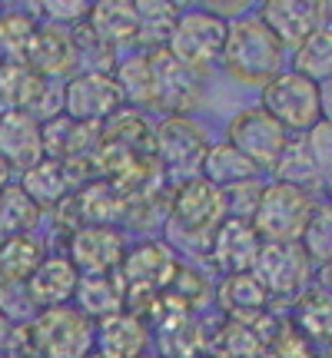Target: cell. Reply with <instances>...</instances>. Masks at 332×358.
<instances>
[{"mask_svg": "<svg viewBox=\"0 0 332 358\" xmlns=\"http://www.w3.org/2000/svg\"><path fill=\"white\" fill-rule=\"evenodd\" d=\"M226 222L223 196L206 179H186L170 196L166 209V245L186 249V252H209L216 229Z\"/></svg>", "mask_w": 332, "mask_h": 358, "instance_id": "obj_1", "label": "cell"}, {"mask_svg": "<svg viewBox=\"0 0 332 358\" xmlns=\"http://www.w3.org/2000/svg\"><path fill=\"white\" fill-rule=\"evenodd\" d=\"M282 57H286V50L259 24V17H240V20L226 24V40H223L219 60L226 66V73L233 80H240L243 87H266L272 77H279Z\"/></svg>", "mask_w": 332, "mask_h": 358, "instance_id": "obj_2", "label": "cell"}, {"mask_svg": "<svg viewBox=\"0 0 332 358\" xmlns=\"http://www.w3.org/2000/svg\"><path fill=\"white\" fill-rule=\"evenodd\" d=\"M286 133H306L326 120V103H322V87L312 80L299 77L293 70H282L263 87V103H259Z\"/></svg>", "mask_w": 332, "mask_h": 358, "instance_id": "obj_3", "label": "cell"}, {"mask_svg": "<svg viewBox=\"0 0 332 358\" xmlns=\"http://www.w3.org/2000/svg\"><path fill=\"white\" fill-rule=\"evenodd\" d=\"M213 143L206 140V129L193 116H166L153 127V159L163 169V176L179 182L200 176L206 150Z\"/></svg>", "mask_w": 332, "mask_h": 358, "instance_id": "obj_4", "label": "cell"}, {"mask_svg": "<svg viewBox=\"0 0 332 358\" xmlns=\"http://www.w3.org/2000/svg\"><path fill=\"white\" fill-rule=\"evenodd\" d=\"M177 266V256L163 239H143V243L123 252L120 266H116V279L123 285V295H127L130 306L143 308L153 295L166 292Z\"/></svg>", "mask_w": 332, "mask_h": 358, "instance_id": "obj_5", "label": "cell"}, {"mask_svg": "<svg viewBox=\"0 0 332 358\" xmlns=\"http://www.w3.org/2000/svg\"><path fill=\"white\" fill-rule=\"evenodd\" d=\"M312 206H316V199L309 192L276 179V182L263 186V196H259V206H256L249 226L263 243H299Z\"/></svg>", "mask_w": 332, "mask_h": 358, "instance_id": "obj_6", "label": "cell"}, {"mask_svg": "<svg viewBox=\"0 0 332 358\" xmlns=\"http://www.w3.org/2000/svg\"><path fill=\"white\" fill-rule=\"evenodd\" d=\"M27 338L43 358H87L93 352V322L70 306L40 308L37 319L27 322Z\"/></svg>", "mask_w": 332, "mask_h": 358, "instance_id": "obj_7", "label": "cell"}, {"mask_svg": "<svg viewBox=\"0 0 332 358\" xmlns=\"http://www.w3.org/2000/svg\"><path fill=\"white\" fill-rule=\"evenodd\" d=\"M223 40H226V24L216 20L213 13L179 10L177 24H173L170 37H166L163 50L170 53L173 60H179L183 66H190V70H200V73H203L213 60H219Z\"/></svg>", "mask_w": 332, "mask_h": 358, "instance_id": "obj_8", "label": "cell"}, {"mask_svg": "<svg viewBox=\"0 0 332 358\" xmlns=\"http://www.w3.org/2000/svg\"><path fill=\"white\" fill-rule=\"evenodd\" d=\"M150 60V106L170 116H190L203 100V73L173 60L166 50H146Z\"/></svg>", "mask_w": 332, "mask_h": 358, "instance_id": "obj_9", "label": "cell"}, {"mask_svg": "<svg viewBox=\"0 0 332 358\" xmlns=\"http://www.w3.org/2000/svg\"><path fill=\"white\" fill-rule=\"evenodd\" d=\"M226 136H230L226 143H230L243 159H249L256 169H272L279 163L286 143H289V133H286L263 106L240 110V113L230 120Z\"/></svg>", "mask_w": 332, "mask_h": 358, "instance_id": "obj_10", "label": "cell"}, {"mask_svg": "<svg viewBox=\"0 0 332 358\" xmlns=\"http://www.w3.org/2000/svg\"><path fill=\"white\" fill-rule=\"evenodd\" d=\"M253 275L269 299H296L303 289H309L312 262L299 243H263Z\"/></svg>", "mask_w": 332, "mask_h": 358, "instance_id": "obj_11", "label": "cell"}, {"mask_svg": "<svg viewBox=\"0 0 332 358\" xmlns=\"http://www.w3.org/2000/svg\"><path fill=\"white\" fill-rule=\"evenodd\" d=\"M64 116L77 120V123H90V127H100L110 116L120 110V90H116L110 73H87L80 70L70 77L64 90Z\"/></svg>", "mask_w": 332, "mask_h": 358, "instance_id": "obj_12", "label": "cell"}, {"mask_svg": "<svg viewBox=\"0 0 332 358\" xmlns=\"http://www.w3.org/2000/svg\"><path fill=\"white\" fill-rule=\"evenodd\" d=\"M259 24L266 27L272 37L279 40V47H299L303 40L329 27V3H312V0H269L259 7Z\"/></svg>", "mask_w": 332, "mask_h": 358, "instance_id": "obj_13", "label": "cell"}, {"mask_svg": "<svg viewBox=\"0 0 332 358\" xmlns=\"http://www.w3.org/2000/svg\"><path fill=\"white\" fill-rule=\"evenodd\" d=\"M127 252L123 232L113 226H80L70 232V266L77 275H110Z\"/></svg>", "mask_w": 332, "mask_h": 358, "instance_id": "obj_14", "label": "cell"}, {"mask_svg": "<svg viewBox=\"0 0 332 358\" xmlns=\"http://www.w3.org/2000/svg\"><path fill=\"white\" fill-rule=\"evenodd\" d=\"M24 64L43 80L70 73L77 66V40H74V30H64V27H53V24H37L34 37L27 43Z\"/></svg>", "mask_w": 332, "mask_h": 358, "instance_id": "obj_15", "label": "cell"}, {"mask_svg": "<svg viewBox=\"0 0 332 358\" xmlns=\"http://www.w3.org/2000/svg\"><path fill=\"white\" fill-rule=\"evenodd\" d=\"M259 245H263V239L256 236V229L249 222L226 219L216 229V236H213L209 256H213V266L223 275H243V272H253Z\"/></svg>", "mask_w": 332, "mask_h": 358, "instance_id": "obj_16", "label": "cell"}, {"mask_svg": "<svg viewBox=\"0 0 332 358\" xmlns=\"http://www.w3.org/2000/svg\"><path fill=\"white\" fill-rule=\"evenodd\" d=\"M93 352H100L103 358H140L150 345V329L133 308H123L93 329Z\"/></svg>", "mask_w": 332, "mask_h": 358, "instance_id": "obj_17", "label": "cell"}, {"mask_svg": "<svg viewBox=\"0 0 332 358\" xmlns=\"http://www.w3.org/2000/svg\"><path fill=\"white\" fill-rule=\"evenodd\" d=\"M0 159L11 169H30L43 159L40 120L30 113H0Z\"/></svg>", "mask_w": 332, "mask_h": 358, "instance_id": "obj_18", "label": "cell"}, {"mask_svg": "<svg viewBox=\"0 0 332 358\" xmlns=\"http://www.w3.org/2000/svg\"><path fill=\"white\" fill-rule=\"evenodd\" d=\"M216 302L230 315V322H240V325H256V322L266 319V312H269V295L256 282L253 272L226 275L216 289Z\"/></svg>", "mask_w": 332, "mask_h": 358, "instance_id": "obj_19", "label": "cell"}, {"mask_svg": "<svg viewBox=\"0 0 332 358\" xmlns=\"http://www.w3.org/2000/svg\"><path fill=\"white\" fill-rule=\"evenodd\" d=\"M77 268L70 266L67 256H50L37 266V272L27 279V289H30V299L37 302V308H57L67 306L74 292H77Z\"/></svg>", "mask_w": 332, "mask_h": 358, "instance_id": "obj_20", "label": "cell"}, {"mask_svg": "<svg viewBox=\"0 0 332 358\" xmlns=\"http://www.w3.org/2000/svg\"><path fill=\"white\" fill-rule=\"evenodd\" d=\"M50 80L37 77L30 66L20 64H0V113H37L43 93Z\"/></svg>", "mask_w": 332, "mask_h": 358, "instance_id": "obj_21", "label": "cell"}, {"mask_svg": "<svg viewBox=\"0 0 332 358\" xmlns=\"http://www.w3.org/2000/svg\"><path fill=\"white\" fill-rule=\"evenodd\" d=\"M87 30L110 50L137 43V10L130 0H100L87 13Z\"/></svg>", "mask_w": 332, "mask_h": 358, "instance_id": "obj_22", "label": "cell"}, {"mask_svg": "<svg viewBox=\"0 0 332 358\" xmlns=\"http://www.w3.org/2000/svg\"><path fill=\"white\" fill-rule=\"evenodd\" d=\"M74 299H77V312L87 322H103L127 308V295H123V285L116 279V272H110V275H80Z\"/></svg>", "mask_w": 332, "mask_h": 358, "instance_id": "obj_23", "label": "cell"}, {"mask_svg": "<svg viewBox=\"0 0 332 358\" xmlns=\"http://www.w3.org/2000/svg\"><path fill=\"white\" fill-rule=\"evenodd\" d=\"M74 206H77V216L83 226H113L123 219L127 199L110 179H90L74 196Z\"/></svg>", "mask_w": 332, "mask_h": 358, "instance_id": "obj_24", "label": "cell"}, {"mask_svg": "<svg viewBox=\"0 0 332 358\" xmlns=\"http://www.w3.org/2000/svg\"><path fill=\"white\" fill-rule=\"evenodd\" d=\"M293 325L299 335H309L316 342H329L332 332V302H329V289L326 285H312L293 299Z\"/></svg>", "mask_w": 332, "mask_h": 358, "instance_id": "obj_25", "label": "cell"}, {"mask_svg": "<svg viewBox=\"0 0 332 358\" xmlns=\"http://www.w3.org/2000/svg\"><path fill=\"white\" fill-rule=\"evenodd\" d=\"M43 245L30 232H13L0 239V282H27L43 262Z\"/></svg>", "mask_w": 332, "mask_h": 358, "instance_id": "obj_26", "label": "cell"}, {"mask_svg": "<svg viewBox=\"0 0 332 358\" xmlns=\"http://www.w3.org/2000/svg\"><path fill=\"white\" fill-rule=\"evenodd\" d=\"M256 173H259V169H256L249 159H243V156L236 153L230 143L209 146L203 166H200V179H206V182L216 186V189H226V186L243 182V179H256Z\"/></svg>", "mask_w": 332, "mask_h": 358, "instance_id": "obj_27", "label": "cell"}, {"mask_svg": "<svg viewBox=\"0 0 332 358\" xmlns=\"http://www.w3.org/2000/svg\"><path fill=\"white\" fill-rule=\"evenodd\" d=\"M17 186L24 189V196L37 206V209H43V206H57L64 196H70L64 169H60V163H53V159H40L37 166L24 169V176H20Z\"/></svg>", "mask_w": 332, "mask_h": 358, "instance_id": "obj_28", "label": "cell"}, {"mask_svg": "<svg viewBox=\"0 0 332 358\" xmlns=\"http://www.w3.org/2000/svg\"><path fill=\"white\" fill-rule=\"evenodd\" d=\"M137 10V43L150 47V50H163L166 37L177 24V3H166V0H140L133 3Z\"/></svg>", "mask_w": 332, "mask_h": 358, "instance_id": "obj_29", "label": "cell"}, {"mask_svg": "<svg viewBox=\"0 0 332 358\" xmlns=\"http://www.w3.org/2000/svg\"><path fill=\"white\" fill-rule=\"evenodd\" d=\"M293 73L312 80V83H319V87L329 83V73H332V34H329V27L312 30V34L296 47Z\"/></svg>", "mask_w": 332, "mask_h": 358, "instance_id": "obj_30", "label": "cell"}, {"mask_svg": "<svg viewBox=\"0 0 332 358\" xmlns=\"http://www.w3.org/2000/svg\"><path fill=\"white\" fill-rule=\"evenodd\" d=\"M272 169H276L279 182H289V186H296V189H303V192L316 189V186H326V179L319 176L316 163L309 159L303 136H299V140H289V143H286V150H282L279 163H276Z\"/></svg>", "mask_w": 332, "mask_h": 358, "instance_id": "obj_31", "label": "cell"}, {"mask_svg": "<svg viewBox=\"0 0 332 358\" xmlns=\"http://www.w3.org/2000/svg\"><path fill=\"white\" fill-rule=\"evenodd\" d=\"M299 245L309 256V262L322 268H329V256H332V206L329 203H316L312 213H309L306 226H303V236H299Z\"/></svg>", "mask_w": 332, "mask_h": 358, "instance_id": "obj_32", "label": "cell"}, {"mask_svg": "<svg viewBox=\"0 0 332 358\" xmlns=\"http://www.w3.org/2000/svg\"><path fill=\"white\" fill-rule=\"evenodd\" d=\"M40 222V209L24 196L20 186L7 182L0 189V229L13 236V232H30Z\"/></svg>", "mask_w": 332, "mask_h": 358, "instance_id": "obj_33", "label": "cell"}, {"mask_svg": "<svg viewBox=\"0 0 332 358\" xmlns=\"http://www.w3.org/2000/svg\"><path fill=\"white\" fill-rule=\"evenodd\" d=\"M37 30V20L20 10L0 13V64H20L27 43Z\"/></svg>", "mask_w": 332, "mask_h": 358, "instance_id": "obj_34", "label": "cell"}, {"mask_svg": "<svg viewBox=\"0 0 332 358\" xmlns=\"http://www.w3.org/2000/svg\"><path fill=\"white\" fill-rule=\"evenodd\" d=\"M113 83L120 90V100H130L133 106H150V60H146V50L116 66Z\"/></svg>", "mask_w": 332, "mask_h": 358, "instance_id": "obj_35", "label": "cell"}, {"mask_svg": "<svg viewBox=\"0 0 332 358\" xmlns=\"http://www.w3.org/2000/svg\"><path fill=\"white\" fill-rule=\"evenodd\" d=\"M213 348H216V358H259L263 355V338L256 335V325L226 322L213 338Z\"/></svg>", "mask_w": 332, "mask_h": 358, "instance_id": "obj_36", "label": "cell"}, {"mask_svg": "<svg viewBox=\"0 0 332 358\" xmlns=\"http://www.w3.org/2000/svg\"><path fill=\"white\" fill-rule=\"evenodd\" d=\"M166 292L173 295V299H179L190 312L213 302V285H209V279H206L200 268H186V266H177L173 279L166 285Z\"/></svg>", "mask_w": 332, "mask_h": 358, "instance_id": "obj_37", "label": "cell"}, {"mask_svg": "<svg viewBox=\"0 0 332 358\" xmlns=\"http://www.w3.org/2000/svg\"><path fill=\"white\" fill-rule=\"evenodd\" d=\"M163 342V358H200L206 348V329L200 322L193 319H183L177 329H170L166 335H160Z\"/></svg>", "mask_w": 332, "mask_h": 358, "instance_id": "obj_38", "label": "cell"}, {"mask_svg": "<svg viewBox=\"0 0 332 358\" xmlns=\"http://www.w3.org/2000/svg\"><path fill=\"white\" fill-rule=\"evenodd\" d=\"M223 196V213L226 219H240V222H249L259 206V196H263V182L259 179H243V182H233L226 189H219Z\"/></svg>", "mask_w": 332, "mask_h": 358, "instance_id": "obj_39", "label": "cell"}, {"mask_svg": "<svg viewBox=\"0 0 332 358\" xmlns=\"http://www.w3.org/2000/svg\"><path fill=\"white\" fill-rule=\"evenodd\" d=\"M37 302L30 299L27 282H0V315L11 325H27L24 319H37Z\"/></svg>", "mask_w": 332, "mask_h": 358, "instance_id": "obj_40", "label": "cell"}, {"mask_svg": "<svg viewBox=\"0 0 332 358\" xmlns=\"http://www.w3.org/2000/svg\"><path fill=\"white\" fill-rule=\"evenodd\" d=\"M303 143H306V153H309V159L316 163L319 176L329 182V166H332V127H329V116L319 120L316 127H309L306 136H303Z\"/></svg>", "mask_w": 332, "mask_h": 358, "instance_id": "obj_41", "label": "cell"}, {"mask_svg": "<svg viewBox=\"0 0 332 358\" xmlns=\"http://www.w3.org/2000/svg\"><path fill=\"white\" fill-rule=\"evenodd\" d=\"M263 358H312V352H309L306 338L286 322V325H279V332L272 338L263 342Z\"/></svg>", "mask_w": 332, "mask_h": 358, "instance_id": "obj_42", "label": "cell"}, {"mask_svg": "<svg viewBox=\"0 0 332 358\" xmlns=\"http://www.w3.org/2000/svg\"><path fill=\"white\" fill-rule=\"evenodd\" d=\"M40 13L47 17V24L70 30V27L87 24L90 7L83 3V0H53V3H43V7H40Z\"/></svg>", "mask_w": 332, "mask_h": 358, "instance_id": "obj_43", "label": "cell"}, {"mask_svg": "<svg viewBox=\"0 0 332 358\" xmlns=\"http://www.w3.org/2000/svg\"><path fill=\"white\" fill-rule=\"evenodd\" d=\"M13 329H17V325H11V322L0 315V358L11 352V345H13Z\"/></svg>", "mask_w": 332, "mask_h": 358, "instance_id": "obj_44", "label": "cell"}, {"mask_svg": "<svg viewBox=\"0 0 332 358\" xmlns=\"http://www.w3.org/2000/svg\"><path fill=\"white\" fill-rule=\"evenodd\" d=\"M7 182H11V166H7V163L0 159V189H4Z\"/></svg>", "mask_w": 332, "mask_h": 358, "instance_id": "obj_45", "label": "cell"}, {"mask_svg": "<svg viewBox=\"0 0 332 358\" xmlns=\"http://www.w3.org/2000/svg\"><path fill=\"white\" fill-rule=\"evenodd\" d=\"M4 358H27V355H17V352H7V355Z\"/></svg>", "mask_w": 332, "mask_h": 358, "instance_id": "obj_46", "label": "cell"}, {"mask_svg": "<svg viewBox=\"0 0 332 358\" xmlns=\"http://www.w3.org/2000/svg\"><path fill=\"white\" fill-rule=\"evenodd\" d=\"M87 358H103V355H100V352H90V355H87Z\"/></svg>", "mask_w": 332, "mask_h": 358, "instance_id": "obj_47", "label": "cell"}, {"mask_svg": "<svg viewBox=\"0 0 332 358\" xmlns=\"http://www.w3.org/2000/svg\"><path fill=\"white\" fill-rule=\"evenodd\" d=\"M140 358H163V355H140Z\"/></svg>", "mask_w": 332, "mask_h": 358, "instance_id": "obj_48", "label": "cell"}, {"mask_svg": "<svg viewBox=\"0 0 332 358\" xmlns=\"http://www.w3.org/2000/svg\"><path fill=\"white\" fill-rule=\"evenodd\" d=\"M200 358H213V355H200Z\"/></svg>", "mask_w": 332, "mask_h": 358, "instance_id": "obj_49", "label": "cell"}]
</instances>
